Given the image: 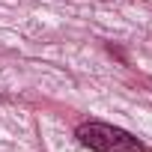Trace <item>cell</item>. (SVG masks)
Here are the masks:
<instances>
[{"mask_svg":"<svg viewBox=\"0 0 152 152\" xmlns=\"http://www.w3.org/2000/svg\"><path fill=\"white\" fill-rule=\"evenodd\" d=\"M78 140L90 146L93 152H143V143L128 134L125 128L107 125V122H84L78 125Z\"/></svg>","mask_w":152,"mask_h":152,"instance_id":"obj_1","label":"cell"}]
</instances>
